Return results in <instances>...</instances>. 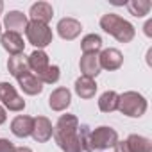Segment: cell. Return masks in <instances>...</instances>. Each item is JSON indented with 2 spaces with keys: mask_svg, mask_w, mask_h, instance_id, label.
I'll return each instance as SVG.
<instances>
[{
  "mask_svg": "<svg viewBox=\"0 0 152 152\" xmlns=\"http://www.w3.org/2000/svg\"><path fill=\"white\" fill-rule=\"evenodd\" d=\"M81 48L83 54H99L102 48V38L99 34H86L81 41Z\"/></svg>",
  "mask_w": 152,
  "mask_h": 152,
  "instance_id": "obj_22",
  "label": "cell"
},
{
  "mask_svg": "<svg viewBox=\"0 0 152 152\" xmlns=\"http://www.w3.org/2000/svg\"><path fill=\"white\" fill-rule=\"evenodd\" d=\"M127 148L129 152H152V141L145 136H140V134H131L127 140Z\"/></svg>",
  "mask_w": 152,
  "mask_h": 152,
  "instance_id": "obj_20",
  "label": "cell"
},
{
  "mask_svg": "<svg viewBox=\"0 0 152 152\" xmlns=\"http://www.w3.org/2000/svg\"><path fill=\"white\" fill-rule=\"evenodd\" d=\"M54 134V127H52V122L47 118V116H38L34 118V125H32V132L31 136L38 141V143H45L52 138Z\"/></svg>",
  "mask_w": 152,
  "mask_h": 152,
  "instance_id": "obj_8",
  "label": "cell"
},
{
  "mask_svg": "<svg viewBox=\"0 0 152 152\" xmlns=\"http://www.w3.org/2000/svg\"><path fill=\"white\" fill-rule=\"evenodd\" d=\"M27 23H29V18L22 11H9L4 16V25H6V29L9 32H18V34L25 32Z\"/></svg>",
  "mask_w": 152,
  "mask_h": 152,
  "instance_id": "obj_13",
  "label": "cell"
},
{
  "mask_svg": "<svg viewBox=\"0 0 152 152\" xmlns=\"http://www.w3.org/2000/svg\"><path fill=\"white\" fill-rule=\"evenodd\" d=\"M15 150H16V147L13 145V141L0 138V152H15Z\"/></svg>",
  "mask_w": 152,
  "mask_h": 152,
  "instance_id": "obj_25",
  "label": "cell"
},
{
  "mask_svg": "<svg viewBox=\"0 0 152 152\" xmlns=\"http://www.w3.org/2000/svg\"><path fill=\"white\" fill-rule=\"evenodd\" d=\"M0 36H2V23H0Z\"/></svg>",
  "mask_w": 152,
  "mask_h": 152,
  "instance_id": "obj_31",
  "label": "cell"
},
{
  "mask_svg": "<svg viewBox=\"0 0 152 152\" xmlns=\"http://www.w3.org/2000/svg\"><path fill=\"white\" fill-rule=\"evenodd\" d=\"M118 141V134L113 127H107V125H100L97 127L95 131L90 132V136L86 138V143H84V150L86 152H104V150H109L116 145Z\"/></svg>",
  "mask_w": 152,
  "mask_h": 152,
  "instance_id": "obj_3",
  "label": "cell"
},
{
  "mask_svg": "<svg viewBox=\"0 0 152 152\" xmlns=\"http://www.w3.org/2000/svg\"><path fill=\"white\" fill-rule=\"evenodd\" d=\"M79 68H81V73L84 77L95 79L102 70L100 63H99V54H83V57L79 61Z\"/></svg>",
  "mask_w": 152,
  "mask_h": 152,
  "instance_id": "obj_14",
  "label": "cell"
},
{
  "mask_svg": "<svg viewBox=\"0 0 152 152\" xmlns=\"http://www.w3.org/2000/svg\"><path fill=\"white\" fill-rule=\"evenodd\" d=\"M27 63H29V70L39 77L41 73L47 72V68L50 66V61H48V54L45 50H34L31 56H27Z\"/></svg>",
  "mask_w": 152,
  "mask_h": 152,
  "instance_id": "obj_12",
  "label": "cell"
},
{
  "mask_svg": "<svg viewBox=\"0 0 152 152\" xmlns=\"http://www.w3.org/2000/svg\"><path fill=\"white\" fill-rule=\"evenodd\" d=\"M59 77H61V70H59V66H57V64H50V66L47 68V72L41 73L38 79H39L43 84H54V83L59 81Z\"/></svg>",
  "mask_w": 152,
  "mask_h": 152,
  "instance_id": "obj_24",
  "label": "cell"
},
{
  "mask_svg": "<svg viewBox=\"0 0 152 152\" xmlns=\"http://www.w3.org/2000/svg\"><path fill=\"white\" fill-rule=\"evenodd\" d=\"M0 102L4 104L6 109L15 111V113L25 109V100L18 95L15 86L9 83H0Z\"/></svg>",
  "mask_w": 152,
  "mask_h": 152,
  "instance_id": "obj_6",
  "label": "cell"
},
{
  "mask_svg": "<svg viewBox=\"0 0 152 152\" xmlns=\"http://www.w3.org/2000/svg\"><path fill=\"white\" fill-rule=\"evenodd\" d=\"M7 70L15 79H20L22 75H25L29 70V63H27V56L25 54H18V56H11L7 61Z\"/></svg>",
  "mask_w": 152,
  "mask_h": 152,
  "instance_id": "obj_19",
  "label": "cell"
},
{
  "mask_svg": "<svg viewBox=\"0 0 152 152\" xmlns=\"http://www.w3.org/2000/svg\"><path fill=\"white\" fill-rule=\"evenodd\" d=\"M83 31V25L79 20H75V18H61L57 22V34L66 39V41H72L75 39Z\"/></svg>",
  "mask_w": 152,
  "mask_h": 152,
  "instance_id": "obj_9",
  "label": "cell"
},
{
  "mask_svg": "<svg viewBox=\"0 0 152 152\" xmlns=\"http://www.w3.org/2000/svg\"><path fill=\"white\" fill-rule=\"evenodd\" d=\"M70 102H72V93H70V90L68 88H56L52 93H50V97H48V106H50V109L52 111H57V113H61V111H64L68 106H70Z\"/></svg>",
  "mask_w": 152,
  "mask_h": 152,
  "instance_id": "obj_11",
  "label": "cell"
},
{
  "mask_svg": "<svg viewBox=\"0 0 152 152\" xmlns=\"http://www.w3.org/2000/svg\"><path fill=\"white\" fill-rule=\"evenodd\" d=\"M29 15H31V20L32 22H41V23H47L48 25V22L54 16V9H52V6L48 2H36V4L31 6Z\"/></svg>",
  "mask_w": 152,
  "mask_h": 152,
  "instance_id": "obj_17",
  "label": "cell"
},
{
  "mask_svg": "<svg viewBox=\"0 0 152 152\" xmlns=\"http://www.w3.org/2000/svg\"><path fill=\"white\" fill-rule=\"evenodd\" d=\"M25 36H27V41L36 47V50H43L45 47H48V45L52 43V38H54L52 29H50L47 23L32 22V20L27 23Z\"/></svg>",
  "mask_w": 152,
  "mask_h": 152,
  "instance_id": "obj_5",
  "label": "cell"
},
{
  "mask_svg": "<svg viewBox=\"0 0 152 152\" xmlns=\"http://www.w3.org/2000/svg\"><path fill=\"white\" fill-rule=\"evenodd\" d=\"M97 83L95 79H90V77H84V75H81V77L75 81V93H77L81 99L88 100V99H93L95 93H97Z\"/></svg>",
  "mask_w": 152,
  "mask_h": 152,
  "instance_id": "obj_18",
  "label": "cell"
},
{
  "mask_svg": "<svg viewBox=\"0 0 152 152\" xmlns=\"http://www.w3.org/2000/svg\"><path fill=\"white\" fill-rule=\"evenodd\" d=\"M118 111L131 118H140L147 111V100L138 91H125L118 97Z\"/></svg>",
  "mask_w": 152,
  "mask_h": 152,
  "instance_id": "obj_4",
  "label": "cell"
},
{
  "mask_svg": "<svg viewBox=\"0 0 152 152\" xmlns=\"http://www.w3.org/2000/svg\"><path fill=\"white\" fill-rule=\"evenodd\" d=\"M16 81H18V84H20V88H22V91L25 95H39L43 91V83L32 72H27L25 75H22V77L16 79Z\"/></svg>",
  "mask_w": 152,
  "mask_h": 152,
  "instance_id": "obj_16",
  "label": "cell"
},
{
  "mask_svg": "<svg viewBox=\"0 0 152 152\" xmlns=\"http://www.w3.org/2000/svg\"><path fill=\"white\" fill-rule=\"evenodd\" d=\"M100 27H102L104 32L111 34V36H113L116 41H120V43H129V41H132L134 36H136L134 25H132L131 22L124 20L122 16L115 15V13H106V15H102V18H100Z\"/></svg>",
  "mask_w": 152,
  "mask_h": 152,
  "instance_id": "obj_2",
  "label": "cell"
},
{
  "mask_svg": "<svg viewBox=\"0 0 152 152\" xmlns=\"http://www.w3.org/2000/svg\"><path fill=\"white\" fill-rule=\"evenodd\" d=\"M145 34H147L148 38H152V20H148V22L145 23Z\"/></svg>",
  "mask_w": 152,
  "mask_h": 152,
  "instance_id": "obj_27",
  "label": "cell"
},
{
  "mask_svg": "<svg viewBox=\"0 0 152 152\" xmlns=\"http://www.w3.org/2000/svg\"><path fill=\"white\" fill-rule=\"evenodd\" d=\"M113 148H115V152H129V148H127V143H125V141H116V145H115Z\"/></svg>",
  "mask_w": 152,
  "mask_h": 152,
  "instance_id": "obj_26",
  "label": "cell"
},
{
  "mask_svg": "<svg viewBox=\"0 0 152 152\" xmlns=\"http://www.w3.org/2000/svg\"><path fill=\"white\" fill-rule=\"evenodd\" d=\"M99 63H100V68L102 70H118L124 63V56L118 48H104L100 54H99Z\"/></svg>",
  "mask_w": 152,
  "mask_h": 152,
  "instance_id": "obj_7",
  "label": "cell"
},
{
  "mask_svg": "<svg viewBox=\"0 0 152 152\" xmlns=\"http://www.w3.org/2000/svg\"><path fill=\"white\" fill-rule=\"evenodd\" d=\"M118 93L113 91V90H107L100 95L99 99V109L102 113H111V111H116L118 109Z\"/></svg>",
  "mask_w": 152,
  "mask_h": 152,
  "instance_id": "obj_21",
  "label": "cell"
},
{
  "mask_svg": "<svg viewBox=\"0 0 152 152\" xmlns=\"http://www.w3.org/2000/svg\"><path fill=\"white\" fill-rule=\"evenodd\" d=\"M150 7H152V4L148 2V0H131V2H127V9H129V13L134 15V16H138V18L148 15Z\"/></svg>",
  "mask_w": 152,
  "mask_h": 152,
  "instance_id": "obj_23",
  "label": "cell"
},
{
  "mask_svg": "<svg viewBox=\"0 0 152 152\" xmlns=\"http://www.w3.org/2000/svg\"><path fill=\"white\" fill-rule=\"evenodd\" d=\"M90 132L91 131L86 124L81 125L79 118L70 113L61 115L54 127L56 143L63 152H84V143Z\"/></svg>",
  "mask_w": 152,
  "mask_h": 152,
  "instance_id": "obj_1",
  "label": "cell"
},
{
  "mask_svg": "<svg viewBox=\"0 0 152 152\" xmlns=\"http://www.w3.org/2000/svg\"><path fill=\"white\" fill-rule=\"evenodd\" d=\"M15 152H32L29 147H16V150Z\"/></svg>",
  "mask_w": 152,
  "mask_h": 152,
  "instance_id": "obj_29",
  "label": "cell"
},
{
  "mask_svg": "<svg viewBox=\"0 0 152 152\" xmlns=\"http://www.w3.org/2000/svg\"><path fill=\"white\" fill-rule=\"evenodd\" d=\"M7 120V115H6V109L2 107V106H0V125H2L4 122Z\"/></svg>",
  "mask_w": 152,
  "mask_h": 152,
  "instance_id": "obj_28",
  "label": "cell"
},
{
  "mask_svg": "<svg viewBox=\"0 0 152 152\" xmlns=\"http://www.w3.org/2000/svg\"><path fill=\"white\" fill-rule=\"evenodd\" d=\"M32 125H34V118L27 116V115H18L13 118L11 122V132L16 138H27L32 132Z\"/></svg>",
  "mask_w": 152,
  "mask_h": 152,
  "instance_id": "obj_15",
  "label": "cell"
},
{
  "mask_svg": "<svg viewBox=\"0 0 152 152\" xmlns=\"http://www.w3.org/2000/svg\"><path fill=\"white\" fill-rule=\"evenodd\" d=\"M2 9H4V2L0 0V13H2Z\"/></svg>",
  "mask_w": 152,
  "mask_h": 152,
  "instance_id": "obj_30",
  "label": "cell"
},
{
  "mask_svg": "<svg viewBox=\"0 0 152 152\" xmlns=\"http://www.w3.org/2000/svg\"><path fill=\"white\" fill-rule=\"evenodd\" d=\"M0 43H2V47L11 54V56H18V54H23V48H25V43H23V38L22 34L18 32H2V36H0Z\"/></svg>",
  "mask_w": 152,
  "mask_h": 152,
  "instance_id": "obj_10",
  "label": "cell"
}]
</instances>
